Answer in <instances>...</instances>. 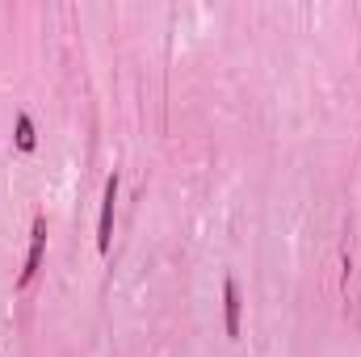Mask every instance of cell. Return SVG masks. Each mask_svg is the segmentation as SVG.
Listing matches in <instances>:
<instances>
[{"label":"cell","instance_id":"obj_1","mask_svg":"<svg viewBox=\"0 0 361 357\" xmlns=\"http://www.w3.org/2000/svg\"><path fill=\"white\" fill-rule=\"evenodd\" d=\"M42 253H47V219H34L30 227V253H25V269L17 273V290H25L34 282V273L42 265Z\"/></svg>","mask_w":361,"mask_h":357},{"label":"cell","instance_id":"obj_2","mask_svg":"<svg viewBox=\"0 0 361 357\" xmlns=\"http://www.w3.org/2000/svg\"><path fill=\"white\" fill-rule=\"evenodd\" d=\"M114 202H118V173L105 177V193H101V223H97V248L109 253L114 240Z\"/></svg>","mask_w":361,"mask_h":357},{"label":"cell","instance_id":"obj_3","mask_svg":"<svg viewBox=\"0 0 361 357\" xmlns=\"http://www.w3.org/2000/svg\"><path fill=\"white\" fill-rule=\"evenodd\" d=\"M223 311H227V337H240V286H235V277L223 282Z\"/></svg>","mask_w":361,"mask_h":357},{"label":"cell","instance_id":"obj_4","mask_svg":"<svg viewBox=\"0 0 361 357\" xmlns=\"http://www.w3.org/2000/svg\"><path fill=\"white\" fill-rule=\"evenodd\" d=\"M17 147H21V152H34V147H38V135H34L30 114H17Z\"/></svg>","mask_w":361,"mask_h":357}]
</instances>
